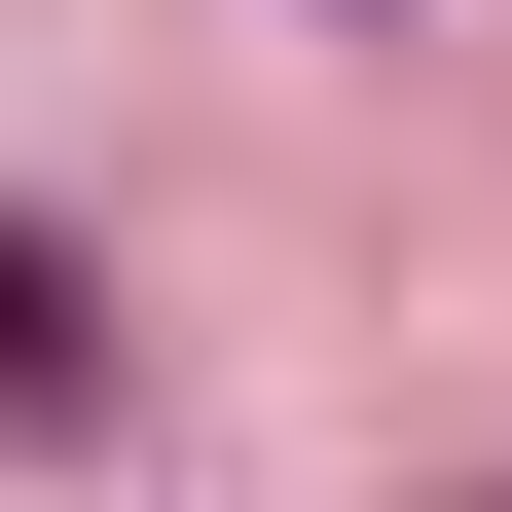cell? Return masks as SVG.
<instances>
[{
	"label": "cell",
	"mask_w": 512,
	"mask_h": 512,
	"mask_svg": "<svg viewBox=\"0 0 512 512\" xmlns=\"http://www.w3.org/2000/svg\"><path fill=\"white\" fill-rule=\"evenodd\" d=\"M74 403H110V293H74L37 220H0V439H74Z\"/></svg>",
	"instance_id": "cell-1"
}]
</instances>
